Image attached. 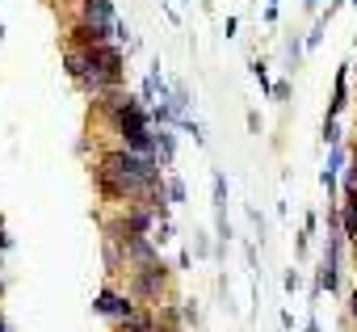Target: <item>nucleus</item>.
Instances as JSON below:
<instances>
[{
	"label": "nucleus",
	"mask_w": 357,
	"mask_h": 332,
	"mask_svg": "<svg viewBox=\"0 0 357 332\" xmlns=\"http://www.w3.org/2000/svg\"><path fill=\"white\" fill-rule=\"evenodd\" d=\"M164 164L155 156L130 151V147H105L93 164V186L101 194V202L109 206H126V202H147V194L155 186H164Z\"/></svg>",
	"instance_id": "f257e3e1"
},
{
	"label": "nucleus",
	"mask_w": 357,
	"mask_h": 332,
	"mask_svg": "<svg viewBox=\"0 0 357 332\" xmlns=\"http://www.w3.org/2000/svg\"><path fill=\"white\" fill-rule=\"evenodd\" d=\"M63 72H68V80L80 93H89L97 101V97L122 89V80H126V51H122V43H97V47L68 43Z\"/></svg>",
	"instance_id": "f03ea898"
},
{
	"label": "nucleus",
	"mask_w": 357,
	"mask_h": 332,
	"mask_svg": "<svg viewBox=\"0 0 357 332\" xmlns=\"http://www.w3.org/2000/svg\"><path fill=\"white\" fill-rule=\"evenodd\" d=\"M126 290H130L139 303L160 307V299L172 294V269H168L160 257L147 261V265H130V269H126Z\"/></svg>",
	"instance_id": "7ed1b4c3"
},
{
	"label": "nucleus",
	"mask_w": 357,
	"mask_h": 332,
	"mask_svg": "<svg viewBox=\"0 0 357 332\" xmlns=\"http://www.w3.org/2000/svg\"><path fill=\"white\" fill-rule=\"evenodd\" d=\"M139 307H143V303H139L126 286H122V290H118V286H101V290H97V299H93V311H97V315H105L109 324H118V319L135 315Z\"/></svg>",
	"instance_id": "20e7f679"
},
{
	"label": "nucleus",
	"mask_w": 357,
	"mask_h": 332,
	"mask_svg": "<svg viewBox=\"0 0 357 332\" xmlns=\"http://www.w3.org/2000/svg\"><path fill=\"white\" fill-rule=\"evenodd\" d=\"M76 17L89 26H105V30H114V22H118L114 0H76Z\"/></svg>",
	"instance_id": "39448f33"
},
{
	"label": "nucleus",
	"mask_w": 357,
	"mask_h": 332,
	"mask_svg": "<svg viewBox=\"0 0 357 332\" xmlns=\"http://www.w3.org/2000/svg\"><path fill=\"white\" fill-rule=\"evenodd\" d=\"M344 164H349L344 143H332V147H328V164H324V173H319V181H324L328 198H336V186H340V169H344Z\"/></svg>",
	"instance_id": "423d86ee"
},
{
	"label": "nucleus",
	"mask_w": 357,
	"mask_h": 332,
	"mask_svg": "<svg viewBox=\"0 0 357 332\" xmlns=\"http://www.w3.org/2000/svg\"><path fill=\"white\" fill-rule=\"evenodd\" d=\"M349 68L353 63H340L336 68V84H332V101H328V114L324 118H340L344 114V105H349Z\"/></svg>",
	"instance_id": "0eeeda50"
},
{
	"label": "nucleus",
	"mask_w": 357,
	"mask_h": 332,
	"mask_svg": "<svg viewBox=\"0 0 357 332\" xmlns=\"http://www.w3.org/2000/svg\"><path fill=\"white\" fill-rule=\"evenodd\" d=\"M336 211H340V227H344V240H353V244H357V186L340 194Z\"/></svg>",
	"instance_id": "6e6552de"
},
{
	"label": "nucleus",
	"mask_w": 357,
	"mask_h": 332,
	"mask_svg": "<svg viewBox=\"0 0 357 332\" xmlns=\"http://www.w3.org/2000/svg\"><path fill=\"white\" fill-rule=\"evenodd\" d=\"M155 160L164 164V169L176 160V135H172V126H155Z\"/></svg>",
	"instance_id": "1a4fd4ad"
},
{
	"label": "nucleus",
	"mask_w": 357,
	"mask_h": 332,
	"mask_svg": "<svg viewBox=\"0 0 357 332\" xmlns=\"http://www.w3.org/2000/svg\"><path fill=\"white\" fill-rule=\"evenodd\" d=\"M303 51H307V38L290 34V38H286V72H290V76L298 72V63H303Z\"/></svg>",
	"instance_id": "9d476101"
},
{
	"label": "nucleus",
	"mask_w": 357,
	"mask_h": 332,
	"mask_svg": "<svg viewBox=\"0 0 357 332\" xmlns=\"http://www.w3.org/2000/svg\"><path fill=\"white\" fill-rule=\"evenodd\" d=\"M176 126H181L185 135H194V143H198V147H206V130H202V122H198V118H190V114H185V118H176Z\"/></svg>",
	"instance_id": "9b49d317"
},
{
	"label": "nucleus",
	"mask_w": 357,
	"mask_h": 332,
	"mask_svg": "<svg viewBox=\"0 0 357 332\" xmlns=\"http://www.w3.org/2000/svg\"><path fill=\"white\" fill-rule=\"evenodd\" d=\"M164 190H168V202H172V206H181V202L190 198V190H185V181H181V177H168V181H164Z\"/></svg>",
	"instance_id": "f8f14e48"
},
{
	"label": "nucleus",
	"mask_w": 357,
	"mask_h": 332,
	"mask_svg": "<svg viewBox=\"0 0 357 332\" xmlns=\"http://www.w3.org/2000/svg\"><path fill=\"white\" fill-rule=\"evenodd\" d=\"M252 76H257L261 93H265V97H273V80H269V68H265V59H252Z\"/></svg>",
	"instance_id": "ddd939ff"
},
{
	"label": "nucleus",
	"mask_w": 357,
	"mask_h": 332,
	"mask_svg": "<svg viewBox=\"0 0 357 332\" xmlns=\"http://www.w3.org/2000/svg\"><path fill=\"white\" fill-rule=\"evenodd\" d=\"M357 186V143L349 151V164H344V177H340V190H353Z\"/></svg>",
	"instance_id": "4468645a"
},
{
	"label": "nucleus",
	"mask_w": 357,
	"mask_h": 332,
	"mask_svg": "<svg viewBox=\"0 0 357 332\" xmlns=\"http://www.w3.org/2000/svg\"><path fill=\"white\" fill-rule=\"evenodd\" d=\"M211 186H215V211H227V177H223V173H215V177H211Z\"/></svg>",
	"instance_id": "2eb2a0df"
},
{
	"label": "nucleus",
	"mask_w": 357,
	"mask_h": 332,
	"mask_svg": "<svg viewBox=\"0 0 357 332\" xmlns=\"http://www.w3.org/2000/svg\"><path fill=\"white\" fill-rule=\"evenodd\" d=\"M181 324H194V328L202 324V315H198V303H194V299H181Z\"/></svg>",
	"instance_id": "dca6fc26"
},
{
	"label": "nucleus",
	"mask_w": 357,
	"mask_h": 332,
	"mask_svg": "<svg viewBox=\"0 0 357 332\" xmlns=\"http://www.w3.org/2000/svg\"><path fill=\"white\" fill-rule=\"evenodd\" d=\"M324 143H328V147L340 143V126H336V118H324Z\"/></svg>",
	"instance_id": "f3484780"
},
{
	"label": "nucleus",
	"mask_w": 357,
	"mask_h": 332,
	"mask_svg": "<svg viewBox=\"0 0 357 332\" xmlns=\"http://www.w3.org/2000/svg\"><path fill=\"white\" fill-rule=\"evenodd\" d=\"M282 286H286V294H294V290L303 286V273H298V269H286V278H282Z\"/></svg>",
	"instance_id": "a211bd4d"
},
{
	"label": "nucleus",
	"mask_w": 357,
	"mask_h": 332,
	"mask_svg": "<svg viewBox=\"0 0 357 332\" xmlns=\"http://www.w3.org/2000/svg\"><path fill=\"white\" fill-rule=\"evenodd\" d=\"M286 97H290V80H278L273 84V101H286Z\"/></svg>",
	"instance_id": "6ab92c4d"
},
{
	"label": "nucleus",
	"mask_w": 357,
	"mask_h": 332,
	"mask_svg": "<svg viewBox=\"0 0 357 332\" xmlns=\"http://www.w3.org/2000/svg\"><path fill=\"white\" fill-rule=\"evenodd\" d=\"M9 244H13V236L5 232V219H0V252H9Z\"/></svg>",
	"instance_id": "aec40b11"
},
{
	"label": "nucleus",
	"mask_w": 357,
	"mask_h": 332,
	"mask_svg": "<svg viewBox=\"0 0 357 332\" xmlns=\"http://www.w3.org/2000/svg\"><path fill=\"white\" fill-rule=\"evenodd\" d=\"M194 248H198V257H211V244H206V236H194Z\"/></svg>",
	"instance_id": "412c9836"
},
{
	"label": "nucleus",
	"mask_w": 357,
	"mask_h": 332,
	"mask_svg": "<svg viewBox=\"0 0 357 332\" xmlns=\"http://www.w3.org/2000/svg\"><path fill=\"white\" fill-rule=\"evenodd\" d=\"M248 130H252V135L261 130V114H257V110H248Z\"/></svg>",
	"instance_id": "4be33fe9"
},
{
	"label": "nucleus",
	"mask_w": 357,
	"mask_h": 332,
	"mask_svg": "<svg viewBox=\"0 0 357 332\" xmlns=\"http://www.w3.org/2000/svg\"><path fill=\"white\" fill-rule=\"evenodd\" d=\"M303 9H307V13H315V17H319V0H303Z\"/></svg>",
	"instance_id": "5701e85b"
},
{
	"label": "nucleus",
	"mask_w": 357,
	"mask_h": 332,
	"mask_svg": "<svg viewBox=\"0 0 357 332\" xmlns=\"http://www.w3.org/2000/svg\"><path fill=\"white\" fill-rule=\"evenodd\" d=\"M349 315H353V319H357V290H353V294H349Z\"/></svg>",
	"instance_id": "b1692460"
},
{
	"label": "nucleus",
	"mask_w": 357,
	"mask_h": 332,
	"mask_svg": "<svg viewBox=\"0 0 357 332\" xmlns=\"http://www.w3.org/2000/svg\"><path fill=\"white\" fill-rule=\"evenodd\" d=\"M0 332H13V328H9V319H5V315H0Z\"/></svg>",
	"instance_id": "393cba45"
},
{
	"label": "nucleus",
	"mask_w": 357,
	"mask_h": 332,
	"mask_svg": "<svg viewBox=\"0 0 357 332\" xmlns=\"http://www.w3.org/2000/svg\"><path fill=\"white\" fill-rule=\"evenodd\" d=\"M51 5H68V0H51Z\"/></svg>",
	"instance_id": "a878e982"
},
{
	"label": "nucleus",
	"mask_w": 357,
	"mask_h": 332,
	"mask_svg": "<svg viewBox=\"0 0 357 332\" xmlns=\"http://www.w3.org/2000/svg\"><path fill=\"white\" fill-rule=\"evenodd\" d=\"M0 38H5V26H0Z\"/></svg>",
	"instance_id": "bb28decb"
}]
</instances>
